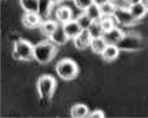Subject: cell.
I'll return each mask as SVG.
<instances>
[{
	"label": "cell",
	"mask_w": 148,
	"mask_h": 118,
	"mask_svg": "<svg viewBox=\"0 0 148 118\" xmlns=\"http://www.w3.org/2000/svg\"><path fill=\"white\" fill-rule=\"evenodd\" d=\"M70 112V115L74 118H87L90 113L87 106L82 104H76L73 106Z\"/></svg>",
	"instance_id": "cell-15"
},
{
	"label": "cell",
	"mask_w": 148,
	"mask_h": 118,
	"mask_svg": "<svg viewBox=\"0 0 148 118\" xmlns=\"http://www.w3.org/2000/svg\"><path fill=\"white\" fill-rule=\"evenodd\" d=\"M13 50L18 55L20 61H29L34 59V45L30 42L20 38L14 42Z\"/></svg>",
	"instance_id": "cell-4"
},
{
	"label": "cell",
	"mask_w": 148,
	"mask_h": 118,
	"mask_svg": "<svg viewBox=\"0 0 148 118\" xmlns=\"http://www.w3.org/2000/svg\"><path fill=\"white\" fill-rule=\"evenodd\" d=\"M88 30L92 38L101 37L105 32L100 21L92 22Z\"/></svg>",
	"instance_id": "cell-19"
},
{
	"label": "cell",
	"mask_w": 148,
	"mask_h": 118,
	"mask_svg": "<svg viewBox=\"0 0 148 118\" xmlns=\"http://www.w3.org/2000/svg\"><path fill=\"white\" fill-rule=\"evenodd\" d=\"M107 46V43L101 37L92 38L89 47L94 54L101 55Z\"/></svg>",
	"instance_id": "cell-17"
},
{
	"label": "cell",
	"mask_w": 148,
	"mask_h": 118,
	"mask_svg": "<svg viewBox=\"0 0 148 118\" xmlns=\"http://www.w3.org/2000/svg\"><path fill=\"white\" fill-rule=\"evenodd\" d=\"M55 70L58 76L66 81L73 80L79 73L78 65L70 59H64L59 61L55 66Z\"/></svg>",
	"instance_id": "cell-2"
},
{
	"label": "cell",
	"mask_w": 148,
	"mask_h": 118,
	"mask_svg": "<svg viewBox=\"0 0 148 118\" xmlns=\"http://www.w3.org/2000/svg\"><path fill=\"white\" fill-rule=\"evenodd\" d=\"M114 16L117 20L118 25L123 27H132L137 24L139 22L133 18L129 9H116Z\"/></svg>",
	"instance_id": "cell-6"
},
{
	"label": "cell",
	"mask_w": 148,
	"mask_h": 118,
	"mask_svg": "<svg viewBox=\"0 0 148 118\" xmlns=\"http://www.w3.org/2000/svg\"><path fill=\"white\" fill-rule=\"evenodd\" d=\"M125 33L119 26L114 27L110 31L104 32L102 36L107 45L117 46L125 37Z\"/></svg>",
	"instance_id": "cell-5"
},
{
	"label": "cell",
	"mask_w": 148,
	"mask_h": 118,
	"mask_svg": "<svg viewBox=\"0 0 148 118\" xmlns=\"http://www.w3.org/2000/svg\"><path fill=\"white\" fill-rule=\"evenodd\" d=\"M129 2L131 5L138 4L143 1V0H129Z\"/></svg>",
	"instance_id": "cell-27"
},
{
	"label": "cell",
	"mask_w": 148,
	"mask_h": 118,
	"mask_svg": "<svg viewBox=\"0 0 148 118\" xmlns=\"http://www.w3.org/2000/svg\"><path fill=\"white\" fill-rule=\"evenodd\" d=\"M88 117V118H104L105 113L102 111L97 110L90 113Z\"/></svg>",
	"instance_id": "cell-24"
},
{
	"label": "cell",
	"mask_w": 148,
	"mask_h": 118,
	"mask_svg": "<svg viewBox=\"0 0 148 118\" xmlns=\"http://www.w3.org/2000/svg\"><path fill=\"white\" fill-rule=\"evenodd\" d=\"M102 18L110 17L113 16L115 13L116 9L112 1H107L100 7Z\"/></svg>",
	"instance_id": "cell-20"
},
{
	"label": "cell",
	"mask_w": 148,
	"mask_h": 118,
	"mask_svg": "<svg viewBox=\"0 0 148 118\" xmlns=\"http://www.w3.org/2000/svg\"><path fill=\"white\" fill-rule=\"evenodd\" d=\"M20 5L25 13L39 14L40 0H20Z\"/></svg>",
	"instance_id": "cell-16"
},
{
	"label": "cell",
	"mask_w": 148,
	"mask_h": 118,
	"mask_svg": "<svg viewBox=\"0 0 148 118\" xmlns=\"http://www.w3.org/2000/svg\"><path fill=\"white\" fill-rule=\"evenodd\" d=\"M111 1L114 5L116 9L128 10L131 6L129 0H112Z\"/></svg>",
	"instance_id": "cell-23"
},
{
	"label": "cell",
	"mask_w": 148,
	"mask_h": 118,
	"mask_svg": "<svg viewBox=\"0 0 148 118\" xmlns=\"http://www.w3.org/2000/svg\"><path fill=\"white\" fill-rule=\"evenodd\" d=\"M82 30H88L93 21L88 18L85 12L80 13L75 18Z\"/></svg>",
	"instance_id": "cell-21"
},
{
	"label": "cell",
	"mask_w": 148,
	"mask_h": 118,
	"mask_svg": "<svg viewBox=\"0 0 148 118\" xmlns=\"http://www.w3.org/2000/svg\"><path fill=\"white\" fill-rule=\"evenodd\" d=\"M73 1L77 9L84 12L93 4L92 0H73Z\"/></svg>",
	"instance_id": "cell-22"
},
{
	"label": "cell",
	"mask_w": 148,
	"mask_h": 118,
	"mask_svg": "<svg viewBox=\"0 0 148 118\" xmlns=\"http://www.w3.org/2000/svg\"><path fill=\"white\" fill-rule=\"evenodd\" d=\"M48 38L58 46L64 45L69 40L64 32L63 24L60 23H59L56 30Z\"/></svg>",
	"instance_id": "cell-10"
},
{
	"label": "cell",
	"mask_w": 148,
	"mask_h": 118,
	"mask_svg": "<svg viewBox=\"0 0 148 118\" xmlns=\"http://www.w3.org/2000/svg\"><path fill=\"white\" fill-rule=\"evenodd\" d=\"M21 21L23 26L26 29L33 30L39 28L43 20L38 13L25 12L22 16Z\"/></svg>",
	"instance_id": "cell-7"
},
{
	"label": "cell",
	"mask_w": 148,
	"mask_h": 118,
	"mask_svg": "<svg viewBox=\"0 0 148 118\" xmlns=\"http://www.w3.org/2000/svg\"><path fill=\"white\" fill-rule=\"evenodd\" d=\"M143 2L145 5L146 10H147V13H148V0H143Z\"/></svg>",
	"instance_id": "cell-28"
},
{
	"label": "cell",
	"mask_w": 148,
	"mask_h": 118,
	"mask_svg": "<svg viewBox=\"0 0 148 118\" xmlns=\"http://www.w3.org/2000/svg\"><path fill=\"white\" fill-rule=\"evenodd\" d=\"M58 24V21L49 19L43 21L39 28L40 33L49 38L57 29Z\"/></svg>",
	"instance_id": "cell-12"
},
{
	"label": "cell",
	"mask_w": 148,
	"mask_h": 118,
	"mask_svg": "<svg viewBox=\"0 0 148 118\" xmlns=\"http://www.w3.org/2000/svg\"><path fill=\"white\" fill-rule=\"evenodd\" d=\"M50 39L48 38L34 45V59L38 63L46 65L55 58L58 49Z\"/></svg>",
	"instance_id": "cell-1"
},
{
	"label": "cell",
	"mask_w": 148,
	"mask_h": 118,
	"mask_svg": "<svg viewBox=\"0 0 148 118\" xmlns=\"http://www.w3.org/2000/svg\"><path fill=\"white\" fill-rule=\"evenodd\" d=\"M85 13L93 22L100 21L102 18L100 7L94 4L90 5L85 10Z\"/></svg>",
	"instance_id": "cell-18"
},
{
	"label": "cell",
	"mask_w": 148,
	"mask_h": 118,
	"mask_svg": "<svg viewBox=\"0 0 148 118\" xmlns=\"http://www.w3.org/2000/svg\"><path fill=\"white\" fill-rule=\"evenodd\" d=\"M120 50L116 45H107L104 51L101 54L104 61L108 62L115 60L119 55Z\"/></svg>",
	"instance_id": "cell-14"
},
{
	"label": "cell",
	"mask_w": 148,
	"mask_h": 118,
	"mask_svg": "<svg viewBox=\"0 0 148 118\" xmlns=\"http://www.w3.org/2000/svg\"><path fill=\"white\" fill-rule=\"evenodd\" d=\"M73 15L72 9L66 5H59L54 13L56 20L59 23L62 24L73 19Z\"/></svg>",
	"instance_id": "cell-8"
},
{
	"label": "cell",
	"mask_w": 148,
	"mask_h": 118,
	"mask_svg": "<svg viewBox=\"0 0 148 118\" xmlns=\"http://www.w3.org/2000/svg\"><path fill=\"white\" fill-rule=\"evenodd\" d=\"M129 10L133 18L137 21H140L148 14L145 5L143 2L132 5Z\"/></svg>",
	"instance_id": "cell-13"
},
{
	"label": "cell",
	"mask_w": 148,
	"mask_h": 118,
	"mask_svg": "<svg viewBox=\"0 0 148 118\" xmlns=\"http://www.w3.org/2000/svg\"><path fill=\"white\" fill-rule=\"evenodd\" d=\"M64 1H73V0H64Z\"/></svg>",
	"instance_id": "cell-29"
},
{
	"label": "cell",
	"mask_w": 148,
	"mask_h": 118,
	"mask_svg": "<svg viewBox=\"0 0 148 118\" xmlns=\"http://www.w3.org/2000/svg\"><path fill=\"white\" fill-rule=\"evenodd\" d=\"M64 0H48L49 4L52 6H59Z\"/></svg>",
	"instance_id": "cell-25"
},
{
	"label": "cell",
	"mask_w": 148,
	"mask_h": 118,
	"mask_svg": "<svg viewBox=\"0 0 148 118\" xmlns=\"http://www.w3.org/2000/svg\"><path fill=\"white\" fill-rule=\"evenodd\" d=\"M92 38L88 30H82L79 36L73 39V45L78 50H85L90 47Z\"/></svg>",
	"instance_id": "cell-9"
},
{
	"label": "cell",
	"mask_w": 148,
	"mask_h": 118,
	"mask_svg": "<svg viewBox=\"0 0 148 118\" xmlns=\"http://www.w3.org/2000/svg\"><path fill=\"white\" fill-rule=\"evenodd\" d=\"M108 1H109V0H92L93 4L97 5L99 7L101 6Z\"/></svg>",
	"instance_id": "cell-26"
},
{
	"label": "cell",
	"mask_w": 148,
	"mask_h": 118,
	"mask_svg": "<svg viewBox=\"0 0 148 118\" xmlns=\"http://www.w3.org/2000/svg\"><path fill=\"white\" fill-rule=\"evenodd\" d=\"M63 28L69 40H73L78 36L82 30L75 19L72 20L63 24Z\"/></svg>",
	"instance_id": "cell-11"
},
{
	"label": "cell",
	"mask_w": 148,
	"mask_h": 118,
	"mask_svg": "<svg viewBox=\"0 0 148 118\" xmlns=\"http://www.w3.org/2000/svg\"><path fill=\"white\" fill-rule=\"evenodd\" d=\"M57 86L55 78L50 75H43L38 79L37 91L43 100H49L53 97Z\"/></svg>",
	"instance_id": "cell-3"
},
{
	"label": "cell",
	"mask_w": 148,
	"mask_h": 118,
	"mask_svg": "<svg viewBox=\"0 0 148 118\" xmlns=\"http://www.w3.org/2000/svg\"><path fill=\"white\" fill-rule=\"evenodd\" d=\"M109 1H112V0H109Z\"/></svg>",
	"instance_id": "cell-30"
}]
</instances>
